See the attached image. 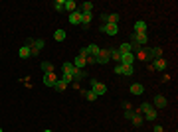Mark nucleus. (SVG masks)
<instances>
[{
	"label": "nucleus",
	"mask_w": 178,
	"mask_h": 132,
	"mask_svg": "<svg viewBox=\"0 0 178 132\" xmlns=\"http://www.w3.org/2000/svg\"><path fill=\"white\" fill-rule=\"evenodd\" d=\"M147 22H143V20H139V22H135V32L133 34H147Z\"/></svg>",
	"instance_id": "obj_9"
},
{
	"label": "nucleus",
	"mask_w": 178,
	"mask_h": 132,
	"mask_svg": "<svg viewBox=\"0 0 178 132\" xmlns=\"http://www.w3.org/2000/svg\"><path fill=\"white\" fill-rule=\"evenodd\" d=\"M85 49H87V55L97 57V55H99V51H101V47H99V45H95V44H91V45L85 47Z\"/></svg>",
	"instance_id": "obj_13"
},
{
	"label": "nucleus",
	"mask_w": 178,
	"mask_h": 132,
	"mask_svg": "<svg viewBox=\"0 0 178 132\" xmlns=\"http://www.w3.org/2000/svg\"><path fill=\"white\" fill-rule=\"evenodd\" d=\"M131 38H133L131 44H137V45H141V47L147 45V41H148V36L147 34H133Z\"/></svg>",
	"instance_id": "obj_6"
},
{
	"label": "nucleus",
	"mask_w": 178,
	"mask_h": 132,
	"mask_svg": "<svg viewBox=\"0 0 178 132\" xmlns=\"http://www.w3.org/2000/svg\"><path fill=\"white\" fill-rule=\"evenodd\" d=\"M153 101H154V110H158V109H164L166 107V104H168V101H166V99L162 97V95H156V97L153 99Z\"/></svg>",
	"instance_id": "obj_7"
},
{
	"label": "nucleus",
	"mask_w": 178,
	"mask_h": 132,
	"mask_svg": "<svg viewBox=\"0 0 178 132\" xmlns=\"http://www.w3.org/2000/svg\"><path fill=\"white\" fill-rule=\"evenodd\" d=\"M144 114H147V117H144V118H147V120H154V118H156V114H158V113H156L154 109H150L148 113H144Z\"/></svg>",
	"instance_id": "obj_32"
},
{
	"label": "nucleus",
	"mask_w": 178,
	"mask_h": 132,
	"mask_svg": "<svg viewBox=\"0 0 178 132\" xmlns=\"http://www.w3.org/2000/svg\"><path fill=\"white\" fill-rule=\"evenodd\" d=\"M153 132H164V130H162V126H160V124H154V128H153Z\"/></svg>",
	"instance_id": "obj_38"
},
{
	"label": "nucleus",
	"mask_w": 178,
	"mask_h": 132,
	"mask_svg": "<svg viewBox=\"0 0 178 132\" xmlns=\"http://www.w3.org/2000/svg\"><path fill=\"white\" fill-rule=\"evenodd\" d=\"M99 30L103 32V34L111 36V38H113V36H117V34H119V26H117V24H103V26H101Z\"/></svg>",
	"instance_id": "obj_3"
},
{
	"label": "nucleus",
	"mask_w": 178,
	"mask_h": 132,
	"mask_svg": "<svg viewBox=\"0 0 178 132\" xmlns=\"http://www.w3.org/2000/svg\"><path fill=\"white\" fill-rule=\"evenodd\" d=\"M83 95H85V99H87V101H95V99H97V95L91 91V89H89V91H85Z\"/></svg>",
	"instance_id": "obj_33"
},
{
	"label": "nucleus",
	"mask_w": 178,
	"mask_h": 132,
	"mask_svg": "<svg viewBox=\"0 0 178 132\" xmlns=\"http://www.w3.org/2000/svg\"><path fill=\"white\" fill-rule=\"evenodd\" d=\"M71 63H73L75 69H85V67H87V63H85V57H81V55H77Z\"/></svg>",
	"instance_id": "obj_11"
},
{
	"label": "nucleus",
	"mask_w": 178,
	"mask_h": 132,
	"mask_svg": "<svg viewBox=\"0 0 178 132\" xmlns=\"http://www.w3.org/2000/svg\"><path fill=\"white\" fill-rule=\"evenodd\" d=\"M85 63H87V65H95V57L93 55H87V57H85Z\"/></svg>",
	"instance_id": "obj_36"
},
{
	"label": "nucleus",
	"mask_w": 178,
	"mask_h": 132,
	"mask_svg": "<svg viewBox=\"0 0 178 132\" xmlns=\"http://www.w3.org/2000/svg\"><path fill=\"white\" fill-rule=\"evenodd\" d=\"M91 20H93V14H91V12H81V24L85 26V28L89 26Z\"/></svg>",
	"instance_id": "obj_17"
},
{
	"label": "nucleus",
	"mask_w": 178,
	"mask_h": 132,
	"mask_svg": "<svg viewBox=\"0 0 178 132\" xmlns=\"http://www.w3.org/2000/svg\"><path fill=\"white\" fill-rule=\"evenodd\" d=\"M44 85L46 87H53L56 85V81H57V75H56V71H50V73H44Z\"/></svg>",
	"instance_id": "obj_5"
},
{
	"label": "nucleus",
	"mask_w": 178,
	"mask_h": 132,
	"mask_svg": "<svg viewBox=\"0 0 178 132\" xmlns=\"http://www.w3.org/2000/svg\"><path fill=\"white\" fill-rule=\"evenodd\" d=\"M42 69H44V73L56 71V69H53V63H52V61H42Z\"/></svg>",
	"instance_id": "obj_24"
},
{
	"label": "nucleus",
	"mask_w": 178,
	"mask_h": 132,
	"mask_svg": "<svg viewBox=\"0 0 178 132\" xmlns=\"http://www.w3.org/2000/svg\"><path fill=\"white\" fill-rule=\"evenodd\" d=\"M115 73H117V75H123V65H121V63H117V65H115Z\"/></svg>",
	"instance_id": "obj_37"
},
{
	"label": "nucleus",
	"mask_w": 178,
	"mask_h": 132,
	"mask_svg": "<svg viewBox=\"0 0 178 132\" xmlns=\"http://www.w3.org/2000/svg\"><path fill=\"white\" fill-rule=\"evenodd\" d=\"M131 122H133L135 126H143V117H141L139 113H135V117L131 118Z\"/></svg>",
	"instance_id": "obj_26"
},
{
	"label": "nucleus",
	"mask_w": 178,
	"mask_h": 132,
	"mask_svg": "<svg viewBox=\"0 0 178 132\" xmlns=\"http://www.w3.org/2000/svg\"><path fill=\"white\" fill-rule=\"evenodd\" d=\"M133 73H135V67H133V65H123V75L131 77Z\"/></svg>",
	"instance_id": "obj_28"
},
{
	"label": "nucleus",
	"mask_w": 178,
	"mask_h": 132,
	"mask_svg": "<svg viewBox=\"0 0 178 132\" xmlns=\"http://www.w3.org/2000/svg\"><path fill=\"white\" fill-rule=\"evenodd\" d=\"M62 69H63V73H66V75H73L75 67H73V63H71V61H66V63H63V67H62Z\"/></svg>",
	"instance_id": "obj_19"
},
{
	"label": "nucleus",
	"mask_w": 178,
	"mask_h": 132,
	"mask_svg": "<svg viewBox=\"0 0 178 132\" xmlns=\"http://www.w3.org/2000/svg\"><path fill=\"white\" fill-rule=\"evenodd\" d=\"M62 81L66 83V85H69V83H73V79H71V75H66V73H63V77H62Z\"/></svg>",
	"instance_id": "obj_35"
},
{
	"label": "nucleus",
	"mask_w": 178,
	"mask_h": 132,
	"mask_svg": "<svg viewBox=\"0 0 178 132\" xmlns=\"http://www.w3.org/2000/svg\"><path fill=\"white\" fill-rule=\"evenodd\" d=\"M75 6H77V4H75L73 0H66V10H67L69 14H71V12H75Z\"/></svg>",
	"instance_id": "obj_27"
},
{
	"label": "nucleus",
	"mask_w": 178,
	"mask_h": 132,
	"mask_svg": "<svg viewBox=\"0 0 178 132\" xmlns=\"http://www.w3.org/2000/svg\"><path fill=\"white\" fill-rule=\"evenodd\" d=\"M0 132H2V128H0Z\"/></svg>",
	"instance_id": "obj_41"
},
{
	"label": "nucleus",
	"mask_w": 178,
	"mask_h": 132,
	"mask_svg": "<svg viewBox=\"0 0 178 132\" xmlns=\"http://www.w3.org/2000/svg\"><path fill=\"white\" fill-rule=\"evenodd\" d=\"M153 69L164 71V69H166V61L162 59V57H158V59H154V65H153Z\"/></svg>",
	"instance_id": "obj_16"
},
{
	"label": "nucleus",
	"mask_w": 178,
	"mask_h": 132,
	"mask_svg": "<svg viewBox=\"0 0 178 132\" xmlns=\"http://www.w3.org/2000/svg\"><path fill=\"white\" fill-rule=\"evenodd\" d=\"M79 12H93V2H83L81 4V8H79Z\"/></svg>",
	"instance_id": "obj_22"
},
{
	"label": "nucleus",
	"mask_w": 178,
	"mask_h": 132,
	"mask_svg": "<svg viewBox=\"0 0 178 132\" xmlns=\"http://www.w3.org/2000/svg\"><path fill=\"white\" fill-rule=\"evenodd\" d=\"M66 38H67L66 30H62V28H59V30H56V32H53V40H56V41H63Z\"/></svg>",
	"instance_id": "obj_14"
},
{
	"label": "nucleus",
	"mask_w": 178,
	"mask_h": 132,
	"mask_svg": "<svg viewBox=\"0 0 178 132\" xmlns=\"http://www.w3.org/2000/svg\"><path fill=\"white\" fill-rule=\"evenodd\" d=\"M44 45H46V41H44V40H40V38H34V44L30 45V55H32V57L40 55V51L44 49Z\"/></svg>",
	"instance_id": "obj_1"
},
{
	"label": "nucleus",
	"mask_w": 178,
	"mask_h": 132,
	"mask_svg": "<svg viewBox=\"0 0 178 132\" xmlns=\"http://www.w3.org/2000/svg\"><path fill=\"white\" fill-rule=\"evenodd\" d=\"M18 53H20V57H22V59H28V57H30V47H28V45H22Z\"/></svg>",
	"instance_id": "obj_23"
},
{
	"label": "nucleus",
	"mask_w": 178,
	"mask_h": 132,
	"mask_svg": "<svg viewBox=\"0 0 178 132\" xmlns=\"http://www.w3.org/2000/svg\"><path fill=\"white\" fill-rule=\"evenodd\" d=\"M117 49H119V53H131V44H129V41H125V44H121Z\"/></svg>",
	"instance_id": "obj_21"
},
{
	"label": "nucleus",
	"mask_w": 178,
	"mask_h": 132,
	"mask_svg": "<svg viewBox=\"0 0 178 132\" xmlns=\"http://www.w3.org/2000/svg\"><path fill=\"white\" fill-rule=\"evenodd\" d=\"M117 22H119V14H109L105 24H117Z\"/></svg>",
	"instance_id": "obj_30"
},
{
	"label": "nucleus",
	"mask_w": 178,
	"mask_h": 132,
	"mask_svg": "<svg viewBox=\"0 0 178 132\" xmlns=\"http://www.w3.org/2000/svg\"><path fill=\"white\" fill-rule=\"evenodd\" d=\"M125 117H127V118H129V120H131V118H133V117H135V113H133V110H127V113H125Z\"/></svg>",
	"instance_id": "obj_39"
},
{
	"label": "nucleus",
	"mask_w": 178,
	"mask_h": 132,
	"mask_svg": "<svg viewBox=\"0 0 178 132\" xmlns=\"http://www.w3.org/2000/svg\"><path fill=\"white\" fill-rule=\"evenodd\" d=\"M109 59H111V51H109V49H101L99 55L95 57V63H99V65H105V63H109Z\"/></svg>",
	"instance_id": "obj_4"
},
{
	"label": "nucleus",
	"mask_w": 178,
	"mask_h": 132,
	"mask_svg": "<svg viewBox=\"0 0 178 132\" xmlns=\"http://www.w3.org/2000/svg\"><path fill=\"white\" fill-rule=\"evenodd\" d=\"M66 83H63L62 81V79H57V81H56V85H53V89H56V91H66Z\"/></svg>",
	"instance_id": "obj_29"
},
{
	"label": "nucleus",
	"mask_w": 178,
	"mask_h": 132,
	"mask_svg": "<svg viewBox=\"0 0 178 132\" xmlns=\"http://www.w3.org/2000/svg\"><path fill=\"white\" fill-rule=\"evenodd\" d=\"M91 91H93L97 97H103V95L107 93V87L101 81H91Z\"/></svg>",
	"instance_id": "obj_2"
},
{
	"label": "nucleus",
	"mask_w": 178,
	"mask_h": 132,
	"mask_svg": "<svg viewBox=\"0 0 178 132\" xmlns=\"http://www.w3.org/2000/svg\"><path fill=\"white\" fill-rule=\"evenodd\" d=\"M143 93H144V87L141 83H133L131 85V95H143Z\"/></svg>",
	"instance_id": "obj_15"
},
{
	"label": "nucleus",
	"mask_w": 178,
	"mask_h": 132,
	"mask_svg": "<svg viewBox=\"0 0 178 132\" xmlns=\"http://www.w3.org/2000/svg\"><path fill=\"white\" fill-rule=\"evenodd\" d=\"M69 24H73V26L81 24V12H79V10H75V12L69 14Z\"/></svg>",
	"instance_id": "obj_10"
},
{
	"label": "nucleus",
	"mask_w": 178,
	"mask_h": 132,
	"mask_svg": "<svg viewBox=\"0 0 178 132\" xmlns=\"http://www.w3.org/2000/svg\"><path fill=\"white\" fill-rule=\"evenodd\" d=\"M111 51V59H115L117 63L121 61V53H119V49H109Z\"/></svg>",
	"instance_id": "obj_31"
},
{
	"label": "nucleus",
	"mask_w": 178,
	"mask_h": 132,
	"mask_svg": "<svg viewBox=\"0 0 178 132\" xmlns=\"http://www.w3.org/2000/svg\"><path fill=\"white\" fill-rule=\"evenodd\" d=\"M44 132H52V130H50V128H46V130H44Z\"/></svg>",
	"instance_id": "obj_40"
},
{
	"label": "nucleus",
	"mask_w": 178,
	"mask_h": 132,
	"mask_svg": "<svg viewBox=\"0 0 178 132\" xmlns=\"http://www.w3.org/2000/svg\"><path fill=\"white\" fill-rule=\"evenodd\" d=\"M135 59H141V61L148 59V49H144V47H141V49L137 51V55H135Z\"/></svg>",
	"instance_id": "obj_20"
},
{
	"label": "nucleus",
	"mask_w": 178,
	"mask_h": 132,
	"mask_svg": "<svg viewBox=\"0 0 178 132\" xmlns=\"http://www.w3.org/2000/svg\"><path fill=\"white\" fill-rule=\"evenodd\" d=\"M121 65H133L135 63V53H121Z\"/></svg>",
	"instance_id": "obj_8"
},
{
	"label": "nucleus",
	"mask_w": 178,
	"mask_h": 132,
	"mask_svg": "<svg viewBox=\"0 0 178 132\" xmlns=\"http://www.w3.org/2000/svg\"><path fill=\"white\" fill-rule=\"evenodd\" d=\"M158 57H162V49H160V47L148 49V59H158Z\"/></svg>",
	"instance_id": "obj_12"
},
{
	"label": "nucleus",
	"mask_w": 178,
	"mask_h": 132,
	"mask_svg": "<svg viewBox=\"0 0 178 132\" xmlns=\"http://www.w3.org/2000/svg\"><path fill=\"white\" fill-rule=\"evenodd\" d=\"M83 77H85V71H83V69H75V71H73V75H71L73 83H79Z\"/></svg>",
	"instance_id": "obj_18"
},
{
	"label": "nucleus",
	"mask_w": 178,
	"mask_h": 132,
	"mask_svg": "<svg viewBox=\"0 0 178 132\" xmlns=\"http://www.w3.org/2000/svg\"><path fill=\"white\" fill-rule=\"evenodd\" d=\"M150 109H153V104H150V103H143V104H141V109H139V110H141V113H148Z\"/></svg>",
	"instance_id": "obj_34"
},
{
	"label": "nucleus",
	"mask_w": 178,
	"mask_h": 132,
	"mask_svg": "<svg viewBox=\"0 0 178 132\" xmlns=\"http://www.w3.org/2000/svg\"><path fill=\"white\" fill-rule=\"evenodd\" d=\"M53 8H56L57 12H63V10H66V0H56V2H53Z\"/></svg>",
	"instance_id": "obj_25"
}]
</instances>
